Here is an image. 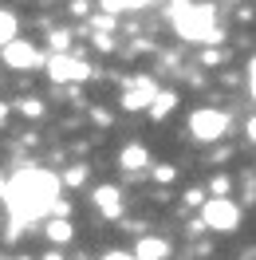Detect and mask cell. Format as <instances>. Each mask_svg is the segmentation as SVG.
<instances>
[{"instance_id": "obj_1", "label": "cell", "mask_w": 256, "mask_h": 260, "mask_svg": "<svg viewBox=\"0 0 256 260\" xmlns=\"http://www.w3.org/2000/svg\"><path fill=\"white\" fill-rule=\"evenodd\" d=\"M59 201V178L48 174V170H36V166H24L16 178L4 185V209L12 217V237H20L16 229H24L36 217H48Z\"/></svg>"}, {"instance_id": "obj_2", "label": "cell", "mask_w": 256, "mask_h": 260, "mask_svg": "<svg viewBox=\"0 0 256 260\" xmlns=\"http://www.w3.org/2000/svg\"><path fill=\"white\" fill-rule=\"evenodd\" d=\"M170 20L181 40H193V44H217L221 32H217V12L209 4H193V0H174L170 8Z\"/></svg>"}, {"instance_id": "obj_3", "label": "cell", "mask_w": 256, "mask_h": 260, "mask_svg": "<svg viewBox=\"0 0 256 260\" xmlns=\"http://www.w3.org/2000/svg\"><path fill=\"white\" fill-rule=\"evenodd\" d=\"M201 225L213 233H237L240 225V205L233 197H209L201 205Z\"/></svg>"}, {"instance_id": "obj_4", "label": "cell", "mask_w": 256, "mask_h": 260, "mask_svg": "<svg viewBox=\"0 0 256 260\" xmlns=\"http://www.w3.org/2000/svg\"><path fill=\"white\" fill-rule=\"evenodd\" d=\"M225 130H229V114L217 107H201L189 118V134L197 142H217V138H225Z\"/></svg>"}, {"instance_id": "obj_5", "label": "cell", "mask_w": 256, "mask_h": 260, "mask_svg": "<svg viewBox=\"0 0 256 260\" xmlns=\"http://www.w3.org/2000/svg\"><path fill=\"white\" fill-rule=\"evenodd\" d=\"M48 71L55 83H79L91 75V67L83 63V59H67V55H51L48 59Z\"/></svg>"}, {"instance_id": "obj_6", "label": "cell", "mask_w": 256, "mask_h": 260, "mask_svg": "<svg viewBox=\"0 0 256 260\" xmlns=\"http://www.w3.org/2000/svg\"><path fill=\"white\" fill-rule=\"evenodd\" d=\"M4 63L16 67V71H28V67L40 63V51H36V44H28V40H12V44L4 48Z\"/></svg>"}, {"instance_id": "obj_7", "label": "cell", "mask_w": 256, "mask_h": 260, "mask_svg": "<svg viewBox=\"0 0 256 260\" xmlns=\"http://www.w3.org/2000/svg\"><path fill=\"white\" fill-rule=\"evenodd\" d=\"M154 95H158V87H154L150 79H138V83L126 91L122 107H126V111H146V107H154Z\"/></svg>"}, {"instance_id": "obj_8", "label": "cell", "mask_w": 256, "mask_h": 260, "mask_svg": "<svg viewBox=\"0 0 256 260\" xmlns=\"http://www.w3.org/2000/svg\"><path fill=\"white\" fill-rule=\"evenodd\" d=\"M95 209L103 213V217H118V213H122V193H118L114 185H99L95 189Z\"/></svg>"}, {"instance_id": "obj_9", "label": "cell", "mask_w": 256, "mask_h": 260, "mask_svg": "<svg viewBox=\"0 0 256 260\" xmlns=\"http://www.w3.org/2000/svg\"><path fill=\"white\" fill-rule=\"evenodd\" d=\"M166 256H170V244L162 237H142L134 248V260H166Z\"/></svg>"}, {"instance_id": "obj_10", "label": "cell", "mask_w": 256, "mask_h": 260, "mask_svg": "<svg viewBox=\"0 0 256 260\" xmlns=\"http://www.w3.org/2000/svg\"><path fill=\"white\" fill-rule=\"evenodd\" d=\"M118 162H122V170H146V166H150V154H146V146L130 142V146H122Z\"/></svg>"}, {"instance_id": "obj_11", "label": "cell", "mask_w": 256, "mask_h": 260, "mask_svg": "<svg viewBox=\"0 0 256 260\" xmlns=\"http://www.w3.org/2000/svg\"><path fill=\"white\" fill-rule=\"evenodd\" d=\"M16 16H12V12H8V8H0V48H8V44H12V40H16Z\"/></svg>"}, {"instance_id": "obj_12", "label": "cell", "mask_w": 256, "mask_h": 260, "mask_svg": "<svg viewBox=\"0 0 256 260\" xmlns=\"http://www.w3.org/2000/svg\"><path fill=\"white\" fill-rule=\"evenodd\" d=\"M174 107H177V95H174V91H162V95H154V107H150V114H154V118H166Z\"/></svg>"}, {"instance_id": "obj_13", "label": "cell", "mask_w": 256, "mask_h": 260, "mask_svg": "<svg viewBox=\"0 0 256 260\" xmlns=\"http://www.w3.org/2000/svg\"><path fill=\"white\" fill-rule=\"evenodd\" d=\"M48 241L51 244H67L71 241V221H48Z\"/></svg>"}, {"instance_id": "obj_14", "label": "cell", "mask_w": 256, "mask_h": 260, "mask_svg": "<svg viewBox=\"0 0 256 260\" xmlns=\"http://www.w3.org/2000/svg\"><path fill=\"white\" fill-rule=\"evenodd\" d=\"M111 12H118V8H142V4H150V0H103Z\"/></svg>"}, {"instance_id": "obj_15", "label": "cell", "mask_w": 256, "mask_h": 260, "mask_svg": "<svg viewBox=\"0 0 256 260\" xmlns=\"http://www.w3.org/2000/svg\"><path fill=\"white\" fill-rule=\"evenodd\" d=\"M209 193H213V197H229V178H213Z\"/></svg>"}, {"instance_id": "obj_16", "label": "cell", "mask_w": 256, "mask_h": 260, "mask_svg": "<svg viewBox=\"0 0 256 260\" xmlns=\"http://www.w3.org/2000/svg\"><path fill=\"white\" fill-rule=\"evenodd\" d=\"M83 178H87L83 166H71V170H67V185H83Z\"/></svg>"}, {"instance_id": "obj_17", "label": "cell", "mask_w": 256, "mask_h": 260, "mask_svg": "<svg viewBox=\"0 0 256 260\" xmlns=\"http://www.w3.org/2000/svg\"><path fill=\"white\" fill-rule=\"evenodd\" d=\"M154 178H158V181H174V166H158Z\"/></svg>"}, {"instance_id": "obj_18", "label": "cell", "mask_w": 256, "mask_h": 260, "mask_svg": "<svg viewBox=\"0 0 256 260\" xmlns=\"http://www.w3.org/2000/svg\"><path fill=\"white\" fill-rule=\"evenodd\" d=\"M185 201H189V205H205L209 197H205V193H201V189H189V193H185Z\"/></svg>"}, {"instance_id": "obj_19", "label": "cell", "mask_w": 256, "mask_h": 260, "mask_svg": "<svg viewBox=\"0 0 256 260\" xmlns=\"http://www.w3.org/2000/svg\"><path fill=\"white\" fill-rule=\"evenodd\" d=\"M20 111H24V114H40V103H32V99H24V103H20Z\"/></svg>"}, {"instance_id": "obj_20", "label": "cell", "mask_w": 256, "mask_h": 260, "mask_svg": "<svg viewBox=\"0 0 256 260\" xmlns=\"http://www.w3.org/2000/svg\"><path fill=\"white\" fill-rule=\"evenodd\" d=\"M103 260H134V252H107Z\"/></svg>"}, {"instance_id": "obj_21", "label": "cell", "mask_w": 256, "mask_h": 260, "mask_svg": "<svg viewBox=\"0 0 256 260\" xmlns=\"http://www.w3.org/2000/svg\"><path fill=\"white\" fill-rule=\"evenodd\" d=\"M248 87H252V95H256V59L248 63Z\"/></svg>"}, {"instance_id": "obj_22", "label": "cell", "mask_w": 256, "mask_h": 260, "mask_svg": "<svg viewBox=\"0 0 256 260\" xmlns=\"http://www.w3.org/2000/svg\"><path fill=\"white\" fill-rule=\"evenodd\" d=\"M248 138L256 142V118H248Z\"/></svg>"}, {"instance_id": "obj_23", "label": "cell", "mask_w": 256, "mask_h": 260, "mask_svg": "<svg viewBox=\"0 0 256 260\" xmlns=\"http://www.w3.org/2000/svg\"><path fill=\"white\" fill-rule=\"evenodd\" d=\"M0 260H4V256H0Z\"/></svg>"}]
</instances>
